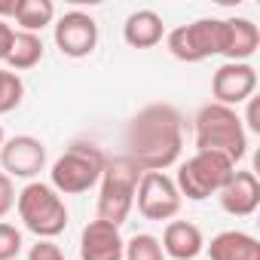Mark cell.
<instances>
[{
	"label": "cell",
	"mask_w": 260,
	"mask_h": 260,
	"mask_svg": "<svg viewBox=\"0 0 260 260\" xmlns=\"http://www.w3.org/2000/svg\"><path fill=\"white\" fill-rule=\"evenodd\" d=\"M55 46L68 58H86L98 46V22L89 13L71 10L55 22Z\"/></svg>",
	"instance_id": "11"
},
{
	"label": "cell",
	"mask_w": 260,
	"mask_h": 260,
	"mask_svg": "<svg viewBox=\"0 0 260 260\" xmlns=\"http://www.w3.org/2000/svg\"><path fill=\"white\" fill-rule=\"evenodd\" d=\"M159 245H162V254L172 260H196L205 251V236L190 220H169Z\"/></svg>",
	"instance_id": "15"
},
{
	"label": "cell",
	"mask_w": 260,
	"mask_h": 260,
	"mask_svg": "<svg viewBox=\"0 0 260 260\" xmlns=\"http://www.w3.org/2000/svg\"><path fill=\"white\" fill-rule=\"evenodd\" d=\"M25 98V83L16 71L0 68V113H10L22 104Z\"/></svg>",
	"instance_id": "21"
},
{
	"label": "cell",
	"mask_w": 260,
	"mask_h": 260,
	"mask_svg": "<svg viewBox=\"0 0 260 260\" xmlns=\"http://www.w3.org/2000/svg\"><path fill=\"white\" fill-rule=\"evenodd\" d=\"M40 58H43V40H40V34L16 31L13 46H10V52H7L10 71H31L34 64H40Z\"/></svg>",
	"instance_id": "19"
},
{
	"label": "cell",
	"mask_w": 260,
	"mask_h": 260,
	"mask_svg": "<svg viewBox=\"0 0 260 260\" xmlns=\"http://www.w3.org/2000/svg\"><path fill=\"white\" fill-rule=\"evenodd\" d=\"M236 166L220 156V153H208V150H196L187 162L178 166V175L172 178L181 199H193V202H202L208 196H217L220 187L233 178Z\"/></svg>",
	"instance_id": "6"
},
{
	"label": "cell",
	"mask_w": 260,
	"mask_h": 260,
	"mask_svg": "<svg viewBox=\"0 0 260 260\" xmlns=\"http://www.w3.org/2000/svg\"><path fill=\"white\" fill-rule=\"evenodd\" d=\"M0 166L10 178L34 181L46 169V144L34 135H13L0 147Z\"/></svg>",
	"instance_id": "9"
},
{
	"label": "cell",
	"mask_w": 260,
	"mask_h": 260,
	"mask_svg": "<svg viewBox=\"0 0 260 260\" xmlns=\"http://www.w3.org/2000/svg\"><path fill=\"white\" fill-rule=\"evenodd\" d=\"M162 37H166V25L162 16L153 10H135L122 25V40L132 49H153L162 43Z\"/></svg>",
	"instance_id": "16"
},
{
	"label": "cell",
	"mask_w": 260,
	"mask_h": 260,
	"mask_svg": "<svg viewBox=\"0 0 260 260\" xmlns=\"http://www.w3.org/2000/svg\"><path fill=\"white\" fill-rule=\"evenodd\" d=\"M107 156L101 153V147L89 144V141H74L49 169V187L58 196H77L92 190L101 181Z\"/></svg>",
	"instance_id": "4"
},
{
	"label": "cell",
	"mask_w": 260,
	"mask_h": 260,
	"mask_svg": "<svg viewBox=\"0 0 260 260\" xmlns=\"http://www.w3.org/2000/svg\"><path fill=\"white\" fill-rule=\"evenodd\" d=\"M257 92V71L248 61H223L211 77V95L214 104L239 107Z\"/></svg>",
	"instance_id": "10"
},
{
	"label": "cell",
	"mask_w": 260,
	"mask_h": 260,
	"mask_svg": "<svg viewBox=\"0 0 260 260\" xmlns=\"http://www.w3.org/2000/svg\"><path fill=\"white\" fill-rule=\"evenodd\" d=\"M260 49V28L245 19V16H230L223 19L220 31V55L226 61H248Z\"/></svg>",
	"instance_id": "14"
},
{
	"label": "cell",
	"mask_w": 260,
	"mask_h": 260,
	"mask_svg": "<svg viewBox=\"0 0 260 260\" xmlns=\"http://www.w3.org/2000/svg\"><path fill=\"white\" fill-rule=\"evenodd\" d=\"M16 208L25 223L37 239H55L68 226V205L64 199L43 181H28L16 193Z\"/></svg>",
	"instance_id": "5"
},
{
	"label": "cell",
	"mask_w": 260,
	"mask_h": 260,
	"mask_svg": "<svg viewBox=\"0 0 260 260\" xmlns=\"http://www.w3.org/2000/svg\"><path fill=\"white\" fill-rule=\"evenodd\" d=\"M122 260H166V254H162V245H159L156 236H150V233H135L132 239L125 242Z\"/></svg>",
	"instance_id": "20"
},
{
	"label": "cell",
	"mask_w": 260,
	"mask_h": 260,
	"mask_svg": "<svg viewBox=\"0 0 260 260\" xmlns=\"http://www.w3.org/2000/svg\"><path fill=\"white\" fill-rule=\"evenodd\" d=\"M125 239L107 220H89L80 233V260H122Z\"/></svg>",
	"instance_id": "12"
},
{
	"label": "cell",
	"mask_w": 260,
	"mask_h": 260,
	"mask_svg": "<svg viewBox=\"0 0 260 260\" xmlns=\"http://www.w3.org/2000/svg\"><path fill=\"white\" fill-rule=\"evenodd\" d=\"M181 193L166 172H144L135 190V205L147 220H172L181 211Z\"/></svg>",
	"instance_id": "8"
},
{
	"label": "cell",
	"mask_w": 260,
	"mask_h": 260,
	"mask_svg": "<svg viewBox=\"0 0 260 260\" xmlns=\"http://www.w3.org/2000/svg\"><path fill=\"white\" fill-rule=\"evenodd\" d=\"M220 31L223 19H196L190 25H178L166 37V46L178 61L199 64L211 55H220Z\"/></svg>",
	"instance_id": "7"
},
{
	"label": "cell",
	"mask_w": 260,
	"mask_h": 260,
	"mask_svg": "<svg viewBox=\"0 0 260 260\" xmlns=\"http://www.w3.org/2000/svg\"><path fill=\"white\" fill-rule=\"evenodd\" d=\"M22 254V233L7 223V220H0V260H16Z\"/></svg>",
	"instance_id": "22"
},
{
	"label": "cell",
	"mask_w": 260,
	"mask_h": 260,
	"mask_svg": "<svg viewBox=\"0 0 260 260\" xmlns=\"http://www.w3.org/2000/svg\"><path fill=\"white\" fill-rule=\"evenodd\" d=\"M184 150V116L172 104L141 107L125 128V153L141 172H166Z\"/></svg>",
	"instance_id": "1"
},
{
	"label": "cell",
	"mask_w": 260,
	"mask_h": 260,
	"mask_svg": "<svg viewBox=\"0 0 260 260\" xmlns=\"http://www.w3.org/2000/svg\"><path fill=\"white\" fill-rule=\"evenodd\" d=\"M28 260H64V251L52 239H37L28 251Z\"/></svg>",
	"instance_id": "23"
},
{
	"label": "cell",
	"mask_w": 260,
	"mask_h": 260,
	"mask_svg": "<svg viewBox=\"0 0 260 260\" xmlns=\"http://www.w3.org/2000/svg\"><path fill=\"white\" fill-rule=\"evenodd\" d=\"M217 199H220V208L226 214H233V217H251L257 211V205H260V181H257V175L236 169L233 178L220 187Z\"/></svg>",
	"instance_id": "13"
},
{
	"label": "cell",
	"mask_w": 260,
	"mask_h": 260,
	"mask_svg": "<svg viewBox=\"0 0 260 260\" xmlns=\"http://www.w3.org/2000/svg\"><path fill=\"white\" fill-rule=\"evenodd\" d=\"M4 141H7V135H4V125H0V147H4Z\"/></svg>",
	"instance_id": "28"
},
{
	"label": "cell",
	"mask_w": 260,
	"mask_h": 260,
	"mask_svg": "<svg viewBox=\"0 0 260 260\" xmlns=\"http://www.w3.org/2000/svg\"><path fill=\"white\" fill-rule=\"evenodd\" d=\"M193 138H196V150L220 153L233 166L248 153V132H245V125H242L239 110L214 104V101L205 104L196 113V119H193Z\"/></svg>",
	"instance_id": "2"
},
{
	"label": "cell",
	"mask_w": 260,
	"mask_h": 260,
	"mask_svg": "<svg viewBox=\"0 0 260 260\" xmlns=\"http://www.w3.org/2000/svg\"><path fill=\"white\" fill-rule=\"evenodd\" d=\"M211 260H260V242L245 230H223L205 245Z\"/></svg>",
	"instance_id": "17"
},
{
	"label": "cell",
	"mask_w": 260,
	"mask_h": 260,
	"mask_svg": "<svg viewBox=\"0 0 260 260\" xmlns=\"http://www.w3.org/2000/svg\"><path fill=\"white\" fill-rule=\"evenodd\" d=\"M248 122L251 132H260V122H257V98H248V116L242 119V125Z\"/></svg>",
	"instance_id": "26"
},
{
	"label": "cell",
	"mask_w": 260,
	"mask_h": 260,
	"mask_svg": "<svg viewBox=\"0 0 260 260\" xmlns=\"http://www.w3.org/2000/svg\"><path fill=\"white\" fill-rule=\"evenodd\" d=\"M16 208V184L10 175L0 172V217H7Z\"/></svg>",
	"instance_id": "24"
},
{
	"label": "cell",
	"mask_w": 260,
	"mask_h": 260,
	"mask_svg": "<svg viewBox=\"0 0 260 260\" xmlns=\"http://www.w3.org/2000/svg\"><path fill=\"white\" fill-rule=\"evenodd\" d=\"M141 169L128 156H113L104 162L101 181H98V220H107L113 226H122L125 217L135 208V190L141 181Z\"/></svg>",
	"instance_id": "3"
},
{
	"label": "cell",
	"mask_w": 260,
	"mask_h": 260,
	"mask_svg": "<svg viewBox=\"0 0 260 260\" xmlns=\"http://www.w3.org/2000/svg\"><path fill=\"white\" fill-rule=\"evenodd\" d=\"M13 37H16V28L7 19H0V61H7V52L13 46Z\"/></svg>",
	"instance_id": "25"
},
{
	"label": "cell",
	"mask_w": 260,
	"mask_h": 260,
	"mask_svg": "<svg viewBox=\"0 0 260 260\" xmlns=\"http://www.w3.org/2000/svg\"><path fill=\"white\" fill-rule=\"evenodd\" d=\"M13 10H16V0H7V4H0V19H4V16H13Z\"/></svg>",
	"instance_id": "27"
},
{
	"label": "cell",
	"mask_w": 260,
	"mask_h": 260,
	"mask_svg": "<svg viewBox=\"0 0 260 260\" xmlns=\"http://www.w3.org/2000/svg\"><path fill=\"white\" fill-rule=\"evenodd\" d=\"M13 19H16V25H19L25 34H37V31H43L46 25H52L55 7H52V0H16Z\"/></svg>",
	"instance_id": "18"
}]
</instances>
